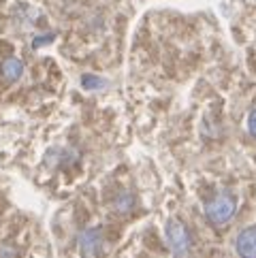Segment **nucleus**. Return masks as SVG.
I'll return each instance as SVG.
<instances>
[{
	"instance_id": "6",
	"label": "nucleus",
	"mask_w": 256,
	"mask_h": 258,
	"mask_svg": "<svg viewBox=\"0 0 256 258\" xmlns=\"http://www.w3.org/2000/svg\"><path fill=\"white\" fill-rule=\"evenodd\" d=\"M133 195L131 192H120V195H115L113 199V209L117 214H128V211L133 209Z\"/></svg>"
},
{
	"instance_id": "4",
	"label": "nucleus",
	"mask_w": 256,
	"mask_h": 258,
	"mask_svg": "<svg viewBox=\"0 0 256 258\" xmlns=\"http://www.w3.org/2000/svg\"><path fill=\"white\" fill-rule=\"evenodd\" d=\"M235 247L241 258H256V226L241 230L235 241Z\"/></svg>"
},
{
	"instance_id": "1",
	"label": "nucleus",
	"mask_w": 256,
	"mask_h": 258,
	"mask_svg": "<svg viewBox=\"0 0 256 258\" xmlns=\"http://www.w3.org/2000/svg\"><path fill=\"white\" fill-rule=\"evenodd\" d=\"M164 235H167V241L171 245L175 258H186L192 250V237L188 233L186 224L177 218L167 220V226H164Z\"/></svg>"
},
{
	"instance_id": "7",
	"label": "nucleus",
	"mask_w": 256,
	"mask_h": 258,
	"mask_svg": "<svg viewBox=\"0 0 256 258\" xmlns=\"http://www.w3.org/2000/svg\"><path fill=\"white\" fill-rule=\"evenodd\" d=\"M248 131H250V135L256 139V109L250 113V117H248Z\"/></svg>"
},
{
	"instance_id": "3",
	"label": "nucleus",
	"mask_w": 256,
	"mask_h": 258,
	"mask_svg": "<svg viewBox=\"0 0 256 258\" xmlns=\"http://www.w3.org/2000/svg\"><path fill=\"white\" fill-rule=\"evenodd\" d=\"M105 237L100 226H90L79 235V254L84 258H96L103 250Z\"/></svg>"
},
{
	"instance_id": "5",
	"label": "nucleus",
	"mask_w": 256,
	"mask_h": 258,
	"mask_svg": "<svg viewBox=\"0 0 256 258\" xmlns=\"http://www.w3.org/2000/svg\"><path fill=\"white\" fill-rule=\"evenodd\" d=\"M0 73H3V77L7 81H17L22 77V73H24V64L17 58H7L3 62V67H0Z\"/></svg>"
},
{
	"instance_id": "2",
	"label": "nucleus",
	"mask_w": 256,
	"mask_h": 258,
	"mask_svg": "<svg viewBox=\"0 0 256 258\" xmlns=\"http://www.w3.org/2000/svg\"><path fill=\"white\" fill-rule=\"evenodd\" d=\"M235 209H237L235 197L228 195V192H222V195L214 197L212 201L207 203L205 214H207V218H209V222H214V224H224V222H228V220L233 218Z\"/></svg>"
}]
</instances>
